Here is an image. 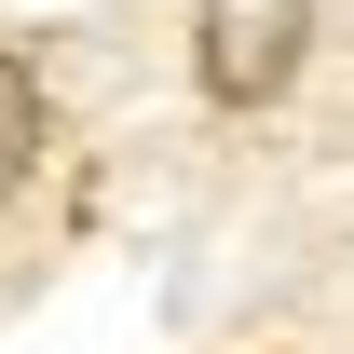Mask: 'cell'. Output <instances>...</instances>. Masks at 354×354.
I'll use <instances>...</instances> for the list:
<instances>
[{"label": "cell", "mask_w": 354, "mask_h": 354, "mask_svg": "<svg viewBox=\"0 0 354 354\" xmlns=\"http://www.w3.org/2000/svg\"><path fill=\"white\" fill-rule=\"evenodd\" d=\"M313 55V0H191V68L218 109H272Z\"/></svg>", "instance_id": "6da1fadb"}, {"label": "cell", "mask_w": 354, "mask_h": 354, "mask_svg": "<svg viewBox=\"0 0 354 354\" xmlns=\"http://www.w3.org/2000/svg\"><path fill=\"white\" fill-rule=\"evenodd\" d=\"M28 164H41V68L0 55V205L28 191Z\"/></svg>", "instance_id": "7a4b0ae2"}]
</instances>
